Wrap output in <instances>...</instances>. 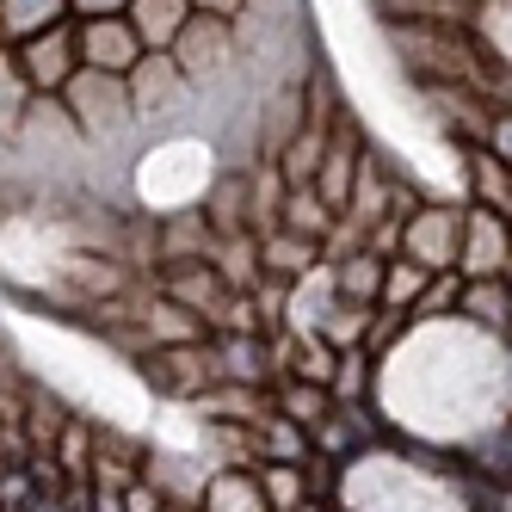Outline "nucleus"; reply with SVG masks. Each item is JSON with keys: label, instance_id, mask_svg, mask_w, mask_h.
Returning a JSON list of instances; mask_svg holds the SVG:
<instances>
[{"label": "nucleus", "instance_id": "obj_1", "mask_svg": "<svg viewBox=\"0 0 512 512\" xmlns=\"http://www.w3.org/2000/svg\"><path fill=\"white\" fill-rule=\"evenodd\" d=\"M62 112L75 124L81 142H118L136 118H130V99H124V81L118 75H99V68H75L62 81Z\"/></svg>", "mask_w": 512, "mask_h": 512}, {"label": "nucleus", "instance_id": "obj_2", "mask_svg": "<svg viewBox=\"0 0 512 512\" xmlns=\"http://www.w3.org/2000/svg\"><path fill=\"white\" fill-rule=\"evenodd\" d=\"M167 62L186 75V87H204L216 75L235 68V19H216V13H186V25L173 31Z\"/></svg>", "mask_w": 512, "mask_h": 512}, {"label": "nucleus", "instance_id": "obj_3", "mask_svg": "<svg viewBox=\"0 0 512 512\" xmlns=\"http://www.w3.org/2000/svg\"><path fill=\"white\" fill-rule=\"evenodd\" d=\"M124 99H130V118H136V124H155V118H173L179 105L192 99V87H186V75L167 62V50H142L136 68L124 75Z\"/></svg>", "mask_w": 512, "mask_h": 512}, {"label": "nucleus", "instance_id": "obj_4", "mask_svg": "<svg viewBox=\"0 0 512 512\" xmlns=\"http://www.w3.org/2000/svg\"><path fill=\"white\" fill-rule=\"evenodd\" d=\"M457 235H463V210L451 204H420L408 223H401V260H414L426 272H451L457 266Z\"/></svg>", "mask_w": 512, "mask_h": 512}, {"label": "nucleus", "instance_id": "obj_5", "mask_svg": "<svg viewBox=\"0 0 512 512\" xmlns=\"http://www.w3.org/2000/svg\"><path fill=\"white\" fill-rule=\"evenodd\" d=\"M142 377H149L161 395H173V401H192V395H204L216 383V358H210L204 340H192V346H155V352H142Z\"/></svg>", "mask_w": 512, "mask_h": 512}, {"label": "nucleus", "instance_id": "obj_6", "mask_svg": "<svg viewBox=\"0 0 512 512\" xmlns=\"http://www.w3.org/2000/svg\"><path fill=\"white\" fill-rule=\"evenodd\" d=\"M13 62H19V75H25L31 93H62V81L81 68V62H75V25L56 19L50 31H38V38H25V44H19Z\"/></svg>", "mask_w": 512, "mask_h": 512}, {"label": "nucleus", "instance_id": "obj_7", "mask_svg": "<svg viewBox=\"0 0 512 512\" xmlns=\"http://www.w3.org/2000/svg\"><path fill=\"white\" fill-rule=\"evenodd\" d=\"M463 284L475 278H506V216L494 210H463V235H457V266H451Z\"/></svg>", "mask_w": 512, "mask_h": 512}, {"label": "nucleus", "instance_id": "obj_8", "mask_svg": "<svg viewBox=\"0 0 512 512\" xmlns=\"http://www.w3.org/2000/svg\"><path fill=\"white\" fill-rule=\"evenodd\" d=\"M136 56H142V44H136V31H130V19L124 13H112V19H81L75 25V62L81 68H99V75H130L136 68Z\"/></svg>", "mask_w": 512, "mask_h": 512}, {"label": "nucleus", "instance_id": "obj_9", "mask_svg": "<svg viewBox=\"0 0 512 512\" xmlns=\"http://www.w3.org/2000/svg\"><path fill=\"white\" fill-rule=\"evenodd\" d=\"M358 155H364V142H358V130L340 118L334 130H327V149H321V167H315V179H309V192L327 204V210H346V198H352V173H358Z\"/></svg>", "mask_w": 512, "mask_h": 512}, {"label": "nucleus", "instance_id": "obj_10", "mask_svg": "<svg viewBox=\"0 0 512 512\" xmlns=\"http://www.w3.org/2000/svg\"><path fill=\"white\" fill-rule=\"evenodd\" d=\"M161 297L167 303H179L186 315H198L204 327L223 315V303L235 297V290H223V278H216L204 260H186V266H167V278H161Z\"/></svg>", "mask_w": 512, "mask_h": 512}, {"label": "nucleus", "instance_id": "obj_11", "mask_svg": "<svg viewBox=\"0 0 512 512\" xmlns=\"http://www.w3.org/2000/svg\"><path fill=\"white\" fill-rule=\"evenodd\" d=\"M210 358H216V383H241V389H266V364H278V352L260 334L210 340Z\"/></svg>", "mask_w": 512, "mask_h": 512}, {"label": "nucleus", "instance_id": "obj_12", "mask_svg": "<svg viewBox=\"0 0 512 512\" xmlns=\"http://www.w3.org/2000/svg\"><path fill=\"white\" fill-rule=\"evenodd\" d=\"M253 253H260V278L272 284H297L309 266H321V247L290 235V229H272V235H253Z\"/></svg>", "mask_w": 512, "mask_h": 512}, {"label": "nucleus", "instance_id": "obj_13", "mask_svg": "<svg viewBox=\"0 0 512 512\" xmlns=\"http://www.w3.org/2000/svg\"><path fill=\"white\" fill-rule=\"evenodd\" d=\"M198 512H272L253 469H210L198 488Z\"/></svg>", "mask_w": 512, "mask_h": 512}, {"label": "nucleus", "instance_id": "obj_14", "mask_svg": "<svg viewBox=\"0 0 512 512\" xmlns=\"http://www.w3.org/2000/svg\"><path fill=\"white\" fill-rule=\"evenodd\" d=\"M186 0H130L124 7V19H130V31H136V44L142 50H167L173 44V31L186 25Z\"/></svg>", "mask_w": 512, "mask_h": 512}, {"label": "nucleus", "instance_id": "obj_15", "mask_svg": "<svg viewBox=\"0 0 512 512\" xmlns=\"http://www.w3.org/2000/svg\"><path fill=\"white\" fill-rule=\"evenodd\" d=\"M327 284H334V297L340 303H364V309H377V284H383V260L377 253H346V260L327 266Z\"/></svg>", "mask_w": 512, "mask_h": 512}, {"label": "nucleus", "instance_id": "obj_16", "mask_svg": "<svg viewBox=\"0 0 512 512\" xmlns=\"http://www.w3.org/2000/svg\"><path fill=\"white\" fill-rule=\"evenodd\" d=\"M56 19H68V0H0V50L38 38Z\"/></svg>", "mask_w": 512, "mask_h": 512}, {"label": "nucleus", "instance_id": "obj_17", "mask_svg": "<svg viewBox=\"0 0 512 512\" xmlns=\"http://www.w3.org/2000/svg\"><path fill=\"white\" fill-rule=\"evenodd\" d=\"M278 229L303 235V241H327V229H334V210H327L309 186H284V204H278Z\"/></svg>", "mask_w": 512, "mask_h": 512}, {"label": "nucleus", "instance_id": "obj_18", "mask_svg": "<svg viewBox=\"0 0 512 512\" xmlns=\"http://www.w3.org/2000/svg\"><path fill=\"white\" fill-rule=\"evenodd\" d=\"M506 309H512L506 278H475V284L457 290V315H469L475 327H494V334H506Z\"/></svg>", "mask_w": 512, "mask_h": 512}, {"label": "nucleus", "instance_id": "obj_19", "mask_svg": "<svg viewBox=\"0 0 512 512\" xmlns=\"http://www.w3.org/2000/svg\"><path fill=\"white\" fill-rule=\"evenodd\" d=\"M426 266H414V260H383V284H377V309H389V315H414V303H420V290H426Z\"/></svg>", "mask_w": 512, "mask_h": 512}, {"label": "nucleus", "instance_id": "obj_20", "mask_svg": "<svg viewBox=\"0 0 512 512\" xmlns=\"http://www.w3.org/2000/svg\"><path fill=\"white\" fill-rule=\"evenodd\" d=\"M284 377L327 389V377H334V346H327L321 334H290L284 340Z\"/></svg>", "mask_w": 512, "mask_h": 512}, {"label": "nucleus", "instance_id": "obj_21", "mask_svg": "<svg viewBox=\"0 0 512 512\" xmlns=\"http://www.w3.org/2000/svg\"><path fill=\"white\" fill-rule=\"evenodd\" d=\"M272 414H284L290 426L315 432L327 414H334V401H327V389H315V383H297V377H284V383H278V395H272Z\"/></svg>", "mask_w": 512, "mask_h": 512}, {"label": "nucleus", "instance_id": "obj_22", "mask_svg": "<svg viewBox=\"0 0 512 512\" xmlns=\"http://www.w3.org/2000/svg\"><path fill=\"white\" fill-rule=\"evenodd\" d=\"M469 186H475V210H494V216L512 210V179H506V161L500 155L469 149Z\"/></svg>", "mask_w": 512, "mask_h": 512}, {"label": "nucleus", "instance_id": "obj_23", "mask_svg": "<svg viewBox=\"0 0 512 512\" xmlns=\"http://www.w3.org/2000/svg\"><path fill=\"white\" fill-rule=\"evenodd\" d=\"M253 482H260V494H266L272 512H297V506L309 500L303 463H253Z\"/></svg>", "mask_w": 512, "mask_h": 512}, {"label": "nucleus", "instance_id": "obj_24", "mask_svg": "<svg viewBox=\"0 0 512 512\" xmlns=\"http://www.w3.org/2000/svg\"><path fill=\"white\" fill-rule=\"evenodd\" d=\"M383 25H463L469 0H377Z\"/></svg>", "mask_w": 512, "mask_h": 512}, {"label": "nucleus", "instance_id": "obj_25", "mask_svg": "<svg viewBox=\"0 0 512 512\" xmlns=\"http://www.w3.org/2000/svg\"><path fill=\"white\" fill-rule=\"evenodd\" d=\"M364 327H371V309H364V303H340V297H334V303L321 309L315 334L334 346V352H346V346H358V340H364Z\"/></svg>", "mask_w": 512, "mask_h": 512}, {"label": "nucleus", "instance_id": "obj_26", "mask_svg": "<svg viewBox=\"0 0 512 512\" xmlns=\"http://www.w3.org/2000/svg\"><path fill=\"white\" fill-rule=\"evenodd\" d=\"M25 105H31V87H25V75H19L13 50H0V136H13V130H19Z\"/></svg>", "mask_w": 512, "mask_h": 512}, {"label": "nucleus", "instance_id": "obj_27", "mask_svg": "<svg viewBox=\"0 0 512 512\" xmlns=\"http://www.w3.org/2000/svg\"><path fill=\"white\" fill-rule=\"evenodd\" d=\"M457 290H463V278H457V272H432V278H426V290H420V303H414V315L426 321V315H438V309H457Z\"/></svg>", "mask_w": 512, "mask_h": 512}, {"label": "nucleus", "instance_id": "obj_28", "mask_svg": "<svg viewBox=\"0 0 512 512\" xmlns=\"http://www.w3.org/2000/svg\"><path fill=\"white\" fill-rule=\"evenodd\" d=\"M124 7H130V0H68V13H81V19H112Z\"/></svg>", "mask_w": 512, "mask_h": 512}, {"label": "nucleus", "instance_id": "obj_29", "mask_svg": "<svg viewBox=\"0 0 512 512\" xmlns=\"http://www.w3.org/2000/svg\"><path fill=\"white\" fill-rule=\"evenodd\" d=\"M192 13H216V19H235L241 13V0H186Z\"/></svg>", "mask_w": 512, "mask_h": 512}, {"label": "nucleus", "instance_id": "obj_30", "mask_svg": "<svg viewBox=\"0 0 512 512\" xmlns=\"http://www.w3.org/2000/svg\"><path fill=\"white\" fill-rule=\"evenodd\" d=\"M161 512H198V506H173V500H161Z\"/></svg>", "mask_w": 512, "mask_h": 512}, {"label": "nucleus", "instance_id": "obj_31", "mask_svg": "<svg viewBox=\"0 0 512 512\" xmlns=\"http://www.w3.org/2000/svg\"><path fill=\"white\" fill-rule=\"evenodd\" d=\"M297 512H327V506H321V500H303V506H297Z\"/></svg>", "mask_w": 512, "mask_h": 512}]
</instances>
